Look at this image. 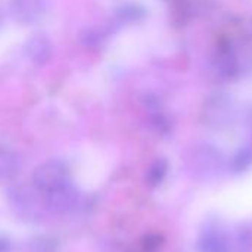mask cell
Masks as SVG:
<instances>
[{
	"label": "cell",
	"instance_id": "cell-4",
	"mask_svg": "<svg viewBox=\"0 0 252 252\" xmlns=\"http://www.w3.org/2000/svg\"><path fill=\"white\" fill-rule=\"evenodd\" d=\"M9 10L19 24L32 25L44 15L46 4L44 0H10Z\"/></svg>",
	"mask_w": 252,
	"mask_h": 252
},
{
	"label": "cell",
	"instance_id": "cell-2",
	"mask_svg": "<svg viewBox=\"0 0 252 252\" xmlns=\"http://www.w3.org/2000/svg\"><path fill=\"white\" fill-rule=\"evenodd\" d=\"M195 176L202 182H211L216 180L224 167V158L220 151H217L214 146H201L195 151L193 159H192Z\"/></svg>",
	"mask_w": 252,
	"mask_h": 252
},
{
	"label": "cell",
	"instance_id": "cell-3",
	"mask_svg": "<svg viewBox=\"0 0 252 252\" xmlns=\"http://www.w3.org/2000/svg\"><path fill=\"white\" fill-rule=\"evenodd\" d=\"M46 208L55 214H69L80 204V193L71 183L44 193Z\"/></svg>",
	"mask_w": 252,
	"mask_h": 252
},
{
	"label": "cell",
	"instance_id": "cell-20",
	"mask_svg": "<svg viewBox=\"0 0 252 252\" xmlns=\"http://www.w3.org/2000/svg\"><path fill=\"white\" fill-rule=\"evenodd\" d=\"M1 24H3V12L0 9V27H1Z\"/></svg>",
	"mask_w": 252,
	"mask_h": 252
},
{
	"label": "cell",
	"instance_id": "cell-16",
	"mask_svg": "<svg viewBox=\"0 0 252 252\" xmlns=\"http://www.w3.org/2000/svg\"><path fill=\"white\" fill-rule=\"evenodd\" d=\"M56 245L47 238H37L32 241V252H55Z\"/></svg>",
	"mask_w": 252,
	"mask_h": 252
},
{
	"label": "cell",
	"instance_id": "cell-1",
	"mask_svg": "<svg viewBox=\"0 0 252 252\" xmlns=\"http://www.w3.org/2000/svg\"><path fill=\"white\" fill-rule=\"evenodd\" d=\"M32 182L34 186L43 192H52L63 185L69 183V173L66 165L62 161H46L41 165H38L32 174Z\"/></svg>",
	"mask_w": 252,
	"mask_h": 252
},
{
	"label": "cell",
	"instance_id": "cell-12",
	"mask_svg": "<svg viewBox=\"0 0 252 252\" xmlns=\"http://www.w3.org/2000/svg\"><path fill=\"white\" fill-rule=\"evenodd\" d=\"M117 19L120 22H137L145 18L146 9L136 3H127L117 9Z\"/></svg>",
	"mask_w": 252,
	"mask_h": 252
},
{
	"label": "cell",
	"instance_id": "cell-9",
	"mask_svg": "<svg viewBox=\"0 0 252 252\" xmlns=\"http://www.w3.org/2000/svg\"><path fill=\"white\" fill-rule=\"evenodd\" d=\"M252 226L245 224L226 235V252H251Z\"/></svg>",
	"mask_w": 252,
	"mask_h": 252
},
{
	"label": "cell",
	"instance_id": "cell-14",
	"mask_svg": "<svg viewBox=\"0 0 252 252\" xmlns=\"http://www.w3.org/2000/svg\"><path fill=\"white\" fill-rule=\"evenodd\" d=\"M165 174H167V162L164 159H158L151 165L148 171V177H146L148 183L151 186H158L164 180Z\"/></svg>",
	"mask_w": 252,
	"mask_h": 252
},
{
	"label": "cell",
	"instance_id": "cell-5",
	"mask_svg": "<svg viewBox=\"0 0 252 252\" xmlns=\"http://www.w3.org/2000/svg\"><path fill=\"white\" fill-rule=\"evenodd\" d=\"M207 121L214 127H223L232 115V100L226 93H217L205 105Z\"/></svg>",
	"mask_w": 252,
	"mask_h": 252
},
{
	"label": "cell",
	"instance_id": "cell-8",
	"mask_svg": "<svg viewBox=\"0 0 252 252\" xmlns=\"http://www.w3.org/2000/svg\"><path fill=\"white\" fill-rule=\"evenodd\" d=\"M216 68L217 72L226 78H233L241 72V59L235 47L227 44L219 49L216 56Z\"/></svg>",
	"mask_w": 252,
	"mask_h": 252
},
{
	"label": "cell",
	"instance_id": "cell-19",
	"mask_svg": "<svg viewBox=\"0 0 252 252\" xmlns=\"http://www.w3.org/2000/svg\"><path fill=\"white\" fill-rule=\"evenodd\" d=\"M10 251V241L6 238H0V252Z\"/></svg>",
	"mask_w": 252,
	"mask_h": 252
},
{
	"label": "cell",
	"instance_id": "cell-18",
	"mask_svg": "<svg viewBox=\"0 0 252 252\" xmlns=\"http://www.w3.org/2000/svg\"><path fill=\"white\" fill-rule=\"evenodd\" d=\"M143 245H145L146 250L152 251V250H155V248H158V247L161 245V238L157 236V235H149V236L145 239Z\"/></svg>",
	"mask_w": 252,
	"mask_h": 252
},
{
	"label": "cell",
	"instance_id": "cell-17",
	"mask_svg": "<svg viewBox=\"0 0 252 252\" xmlns=\"http://www.w3.org/2000/svg\"><path fill=\"white\" fill-rule=\"evenodd\" d=\"M143 105L148 111H151L154 114L159 112V109H161V102L155 94H146L143 97Z\"/></svg>",
	"mask_w": 252,
	"mask_h": 252
},
{
	"label": "cell",
	"instance_id": "cell-6",
	"mask_svg": "<svg viewBox=\"0 0 252 252\" xmlns=\"http://www.w3.org/2000/svg\"><path fill=\"white\" fill-rule=\"evenodd\" d=\"M27 58L35 65H46L53 55V46L49 37L43 32L32 34L24 46Z\"/></svg>",
	"mask_w": 252,
	"mask_h": 252
},
{
	"label": "cell",
	"instance_id": "cell-11",
	"mask_svg": "<svg viewBox=\"0 0 252 252\" xmlns=\"http://www.w3.org/2000/svg\"><path fill=\"white\" fill-rule=\"evenodd\" d=\"M19 171V158L16 154L0 148V180L12 179Z\"/></svg>",
	"mask_w": 252,
	"mask_h": 252
},
{
	"label": "cell",
	"instance_id": "cell-15",
	"mask_svg": "<svg viewBox=\"0 0 252 252\" xmlns=\"http://www.w3.org/2000/svg\"><path fill=\"white\" fill-rule=\"evenodd\" d=\"M102 38H103V32L97 28H87V30H83L80 34V43L87 47L99 46Z\"/></svg>",
	"mask_w": 252,
	"mask_h": 252
},
{
	"label": "cell",
	"instance_id": "cell-10",
	"mask_svg": "<svg viewBox=\"0 0 252 252\" xmlns=\"http://www.w3.org/2000/svg\"><path fill=\"white\" fill-rule=\"evenodd\" d=\"M226 235L220 229H208L202 233L198 251L199 252H226Z\"/></svg>",
	"mask_w": 252,
	"mask_h": 252
},
{
	"label": "cell",
	"instance_id": "cell-13",
	"mask_svg": "<svg viewBox=\"0 0 252 252\" xmlns=\"http://www.w3.org/2000/svg\"><path fill=\"white\" fill-rule=\"evenodd\" d=\"M252 164V148H244L235 154L230 162L233 173H242Z\"/></svg>",
	"mask_w": 252,
	"mask_h": 252
},
{
	"label": "cell",
	"instance_id": "cell-7",
	"mask_svg": "<svg viewBox=\"0 0 252 252\" xmlns=\"http://www.w3.org/2000/svg\"><path fill=\"white\" fill-rule=\"evenodd\" d=\"M13 208L22 217H34L41 207H46L44 199L41 201L35 192L30 188H18L10 190Z\"/></svg>",
	"mask_w": 252,
	"mask_h": 252
}]
</instances>
